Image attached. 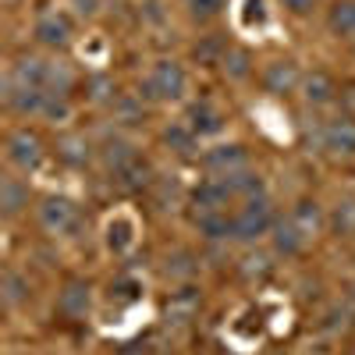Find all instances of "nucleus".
Returning a JSON list of instances; mask_svg holds the SVG:
<instances>
[{
	"instance_id": "29",
	"label": "nucleus",
	"mask_w": 355,
	"mask_h": 355,
	"mask_svg": "<svg viewBox=\"0 0 355 355\" xmlns=\"http://www.w3.org/2000/svg\"><path fill=\"white\" fill-rule=\"evenodd\" d=\"M75 11H78L82 18H93V15H96V0H75Z\"/></svg>"
},
{
	"instance_id": "11",
	"label": "nucleus",
	"mask_w": 355,
	"mask_h": 355,
	"mask_svg": "<svg viewBox=\"0 0 355 355\" xmlns=\"http://www.w3.org/2000/svg\"><path fill=\"white\" fill-rule=\"evenodd\" d=\"M25 206H28V185L15 174H4L0 178V214H4L8 220H15Z\"/></svg>"
},
{
	"instance_id": "9",
	"label": "nucleus",
	"mask_w": 355,
	"mask_h": 355,
	"mask_svg": "<svg viewBox=\"0 0 355 355\" xmlns=\"http://www.w3.org/2000/svg\"><path fill=\"white\" fill-rule=\"evenodd\" d=\"M36 40L43 43V46H50V50H64L68 43H71V21H68V15H43L40 21H36Z\"/></svg>"
},
{
	"instance_id": "23",
	"label": "nucleus",
	"mask_w": 355,
	"mask_h": 355,
	"mask_svg": "<svg viewBox=\"0 0 355 355\" xmlns=\"http://www.w3.org/2000/svg\"><path fill=\"white\" fill-rule=\"evenodd\" d=\"M132 231H135V227H132L128 217H117V220L107 227V245H110L114 252H125V249L132 245Z\"/></svg>"
},
{
	"instance_id": "22",
	"label": "nucleus",
	"mask_w": 355,
	"mask_h": 355,
	"mask_svg": "<svg viewBox=\"0 0 355 355\" xmlns=\"http://www.w3.org/2000/svg\"><path fill=\"white\" fill-rule=\"evenodd\" d=\"M196 270H199V266H196V256L185 252V249H178L174 256H167V266H164V274L174 277V281H185V277H192Z\"/></svg>"
},
{
	"instance_id": "21",
	"label": "nucleus",
	"mask_w": 355,
	"mask_h": 355,
	"mask_svg": "<svg viewBox=\"0 0 355 355\" xmlns=\"http://www.w3.org/2000/svg\"><path fill=\"white\" fill-rule=\"evenodd\" d=\"M291 217L299 220V227H306V234H309V239H313V234L320 231V224H323V210H320V202H313V199L295 202Z\"/></svg>"
},
{
	"instance_id": "5",
	"label": "nucleus",
	"mask_w": 355,
	"mask_h": 355,
	"mask_svg": "<svg viewBox=\"0 0 355 355\" xmlns=\"http://www.w3.org/2000/svg\"><path fill=\"white\" fill-rule=\"evenodd\" d=\"M320 146H323L331 157H355V117H352V114H341V117L323 121V128H320Z\"/></svg>"
},
{
	"instance_id": "16",
	"label": "nucleus",
	"mask_w": 355,
	"mask_h": 355,
	"mask_svg": "<svg viewBox=\"0 0 355 355\" xmlns=\"http://www.w3.org/2000/svg\"><path fill=\"white\" fill-rule=\"evenodd\" d=\"M150 178H153V167L146 164L139 153H135L121 171H114V182L121 185L125 192H139V189H146V185H150Z\"/></svg>"
},
{
	"instance_id": "20",
	"label": "nucleus",
	"mask_w": 355,
	"mask_h": 355,
	"mask_svg": "<svg viewBox=\"0 0 355 355\" xmlns=\"http://www.w3.org/2000/svg\"><path fill=\"white\" fill-rule=\"evenodd\" d=\"M220 64H224L227 78H234V82H242V78H249V75H252V57H249V50H242V46L224 50Z\"/></svg>"
},
{
	"instance_id": "25",
	"label": "nucleus",
	"mask_w": 355,
	"mask_h": 355,
	"mask_svg": "<svg viewBox=\"0 0 355 355\" xmlns=\"http://www.w3.org/2000/svg\"><path fill=\"white\" fill-rule=\"evenodd\" d=\"M61 157L68 160V164H85L89 160V142L82 139V135H68V139H61Z\"/></svg>"
},
{
	"instance_id": "10",
	"label": "nucleus",
	"mask_w": 355,
	"mask_h": 355,
	"mask_svg": "<svg viewBox=\"0 0 355 355\" xmlns=\"http://www.w3.org/2000/svg\"><path fill=\"white\" fill-rule=\"evenodd\" d=\"M185 125L196 132V139H199V135H217V132L224 128V114H220L210 100H199V103H192V107H189Z\"/></svg>"
},
{
	"instance_id": "30",
	"label": "nucleus",
	"mask_w": 355,
	"mask_h": 355,
	"mask_svg": "<svg viewBox=\"0 0 355 355\" xmlns=\"http://www.w3.org/2000/svg\"><path fill=\"white\" fill-rule=\"evenodd\" d=\"M224 355H227V352H224Z\"/></svg>"
},
{
	"instance_id": "28",
	"label": "nucleus",
	"mask_w": 355,
	"mask_h": 355,
	"mask_svg": "<svg viewBox=\"0 0 355 355\" xmlns=\"http://www.w3.org/2000/svg\"><path fill=\"white\" fill-rule=\"evenodd\" d=\"M281 4H284V8L291 11V15H299V18H302V15H313V11H316V0H281Z\"/></svg>"
},
{
	"instance_id": "26",
	"label": "nucleus",
	"mask_w": 355,
	"mask_h": 355,
	"mask_svg": "<svg viewBox=\"0 0 355 355\" xmlns=\"http://www.w3.org/2000/svg\"><path fill=\"white\" fill-rule=\"evenodd\" d=\"M224 4H227V0H185V8H189V15H192L196 21L217 18V15L224 11Z\"/></svg>"
},
{
	"instance_id": "1",
	"label": "nucleus",
	"mask_w": 355,
	"mask_h": 355,
	"mask_svg": "<svg viewBox=\"0 0 355 355\" xmlns=\"http://www.w3.org/2000/svg\"><path fill=\"white\" fill-rule=\"evenodd\" d=\"M277 217H274V206L266 196H252L245 199L239 210H234V231H231V239L234 242H256L259 234L266 231H274Z\"/></svg>"
},
{
	"instance_id": "19",
	"label": "nucleus",
	"mask_w": 355,
	"mask_h": 355,
	"mask_svg": "<svg viewBox=\"0 0 355 355\" xmlns=\"http://www.w3.org/2000/svg\"><path fill=\"white\" fill-rule=\"evenodd\" d=\"M0 295H4V306L15 309L28 299V281L18 270H4V277H0Z\"/></svg>"
},
{
	"instance_id": "7",
	"label": "nucleus",
	"mask_w": 355,
	"mask_h": 355,
	"mask_svg": "<svg viewBox=\"0 0 355 355\" xmlns=\"http://www.w3.org/2000/svg\"><path fill=\"white\" fill-rule=\"evenodd\" d=\"M270 234H274V252H277V256H299V252L309 245L306 227H299V220H295L291 214L281 217V220L274 224Z\"/></svg>"
},
{
	"instance_id": "15",
	"label": "nucleus",
	"mask_w": 355,
	"mask_h": 355,
	"mask_svg": "<svg viewBox=\"0 0 355 355\" xmlns=\"http://www.w3.org/2000/svg\"><path fill=\"white\" fill-rule=\"evenodd\" d=\"M196 227H199V234H202V239H210V242L231 239V231H234V214H227V210L196 214Z\"/></svg>"
},
{
	"instance_id": "17",
	"label": "nucleus",
	"mask_w": 355,
	"mask_h": 355,
	"mask_svg": "<svg viewBox=\"0 0 355 355\" xmlns=\"http://www.w3.org/2000/svg\"><path fill=\"white\" fill-rule=\"evenodd\" d=\"M327 28L341 40H352L355 36V0H338L327 15Z\"/></svg>"
},
{
	"instance_id": "27",
	"label": "nucleus",
	"mask_w": 355,
	"mask_h": 355,
	"mask_svg": "<svg viewBox=\"0 0 355 355\" xmlns=\"http://www.w3.org/2000/svg\"><path fill=\"white\" fill-rule=\"evenodd\" d=\"M164 139H167V146H174L178 153H189L192 142H196V132H192L189 125H174V128L164 132Z\"/></svg>"
},
{
	"instance_id": "4",
	"label": "nucleus",
	"mask_w": 355,
	"mask_h": 355,
	"mask_svg": "<svg viewBox=\"0 0 355 355\" xmlns=\"http://www.w3.org/2000/svg\"><path fill=\"white\" fill-rule=\"evenodd\" d=\"M4 157H8V164H11L15 171L28 174V171H36V167L43 164V142H40L36 132L18 128V132L8 135V150H4Z\"/></svg>"
},
{
	"instance_id": "12",
	"label": "nucleus",
	"mask_w": 355,
	"mask_h": 355,
	"mask_svg": "<svg viewBox=\"0 0 355 355\" xmlns=\"http://www.w3.org/2000/svg\"><path fill=\"white\" fill-rule=\"evenodd\" d=\"M89 302H93V295H89L85 281H68L64 291L57 295V309H61V316H68V320H82L89 313Z\"/></svg>"
},
{
	"instance_id": "18",
	"label": "nucleus",
	"mask_w": 355,
	"mask_h": 355,
	"mask_svg": "<svg viewBox=\"0 0 355 355\" xmlns=\"http://www.w3.org/2000/svg\"><path fill=\"white\" fill-rule=\"evenodd\" d=\"M224 182H227V189L234 192V199H252V196H263V178L259 174H252V171H234V174H220Z\"/></svg>"
},
{
	"instance_id": "24",
	"label": "nucleus",
	"mask_w": 355,
	"mask_h": 355,
	"mask_svg": "<svg viewBox=\"0 0 355 355\" xmlns=\"http://www.w3.org/2000/svg\"><path fill=\"white\" fill-rule=\"evenodd\" d=\"M331 231H338V234H352V231H355V202H352V199H345V202L334 206Z\"/></svg>"
},
{
	"instance_id": "2",
	"label": "nucleus",
	"mask_w": 355,
	"mask_h": 355,
	"mask_svg": "<svg viewBox=\"0 0 355 355\" xmlns=\"http://www.w3.org/2000/svg\"><path fill=\"white\" fill-rule=\"evenodd\" d=\"M36 220L46 234H75L82 227V214H78V206L64 196H46L40 206H36Z\"/></svg>"
},
{
	"instance_id": "8",
	"label": "nucleus",
	"mask_w": 355,
	"mask_h": 355,
	"mask_svg": "<svg viewBox=\"0 0 355 355\" xmlns=\"http://www.w3.org/2000/svg\"><path fill=\"white\" fill-rule=\"evenodd\" d=\"M202 164L210 167L214 174H234V171H245L249 153H245V146L227 142V146H214V150H206L202 153Z\"/></svg>"
},
{
	"instance_id": "3",
	"label": "nucleus",
	"mask_w": 355,
	"mask_h": 355,
	"mask_svg": "<svg viewBox=\"0 0 355 355\" xmlns=\"http://www.w3.org/2000/svg\"><path fill=\"white\" fill-rule=\"evenodd\" d=\"M185 93V68L178 61H157L142 78L146 100H178Z\"/></svg>"
},
{
	"instance_id": "14",
	"label": "nucleus",
	"mask_w": 355,
	"mask_h": 355,
	"mask_svg": "<svg viewBox=\"0 0 355 355\" xmlns=\"http://www.w3.org/2000/svg\"><path fill=\"white\" fill-rule=\"evenodd\" d=\"M302 96H306L309 107H327L338 96V82L327 71H313V75L302 78Z\"/></svg>"
},
{
	"instance_id": "6",
	"label": "nucleus",
	"mask_w": 355,
	"mask_h": 355,
	"mask_svg": "<svg viewBox=\"0 0 355 355\" xmlns=\"http://www.w3.org/2000/svg\"><path fill=\"white\" fill-rule=\"evenodd\" d=\"M227 202H234V192L227 189V182L220 174L199 182V189L192 192V206L196 214H210V210H227Z\"/></svg>"
},
{
	"instance_id": "13",
	"label": "nucleus",
	"mask_w": 355,
	"mask_h": 355,
	"mask_svg": "<svg viewBox=\"0 0 355 355\" xmlns=\"http://www.w3.org/2000/svg\"><path fill=\"white\" fill-rule=\"evenodd\" d=\"M299 82H302V78H299V68H295V61H274V64H266V71H263V85H266V93H274V96L291 93Z\"/></svg>"
}]
</instances>
